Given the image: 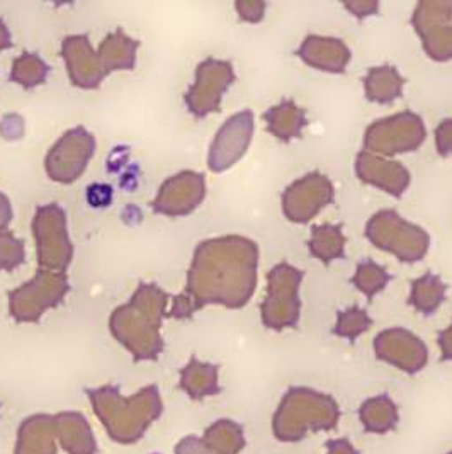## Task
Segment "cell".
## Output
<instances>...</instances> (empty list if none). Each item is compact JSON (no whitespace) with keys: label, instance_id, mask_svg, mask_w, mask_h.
Listing matches in <instances>:
<instances>
[{"label":"cell","instance_id":"1","mask_svg":"<svg viewBox=\"0 0 452 454\" xmlns=\"http://www.w3.org/2000/svg\"><path fill=\"white\" fill-rule=\"evenodd\" d=\"M259 246L242 235L199 242L187 270L185 288L167 313L185 320L209 305L240 310L252 300L259 281Z\"/></svg>","mask_w":452,"mask_h":454},{"label":"cell","instance_id":"2","mask_svg":"<svg viewBox=\"0 0 452 454\" xmlns=\"http://www.w3.org/2000/svg\"><path fill=\"white\" fill-rule=\"evenodd\" d=\"M170 294L157 283H140L128 303L109 317V332L133 356L135 363L157 361L164 352L162 325Z\"/></svg>","mask_w":452,"mask_h":454},{"label":"cell","instance_id":"3","mask_svg":"<svg viewBox=\"0 0 452 454\" xmlns=\"http://www.w3.org/2000/svg\"><path fill=\"white\" fill-rule=\"evenodd\" d=\"M85 393L107 435L123 446L138 442L164 413V402L157 385L144 387L129 396H124L116 385L87 388Z\"/></svg>","mask_w":452,"mask_h":454},{"label":"cell","instance_id":"4","mask_svg":"<svg viewBox=\"0 0 452 454\" xmlns=\"http://www.w3.org/2000/svg\"><path fill=\"white\" fill-rule=\"evenodd\" d=\"M340 415L331 395L308 387H291L272 415V434L279 442H300L308 433L333 431Z\"/></svg>","mask_w":452,"mask_h":454},{"label":"cell","instance_id":"5","mask_svg":"<svg viewBox=\"0 0 452 454\" xmlns=\"http://www.w3.org/2000/svg\"><path fill=\"white\" fill-rule=\"evenodd\" d=\"M366 239L374 247L393 254L403 264L420 262L431 248L429 233L407 222L394 209H381L370 216Z\"/></svg>","mask_w":452,"mask_h":454},{"label":"cell","instance_id":"6","mask_svg":"<svg viewBox=\"0 0 452 454\" xmlns=\"http://www.w3.org/2000/svg\"><path fill=\"white\" fill-rule=\"evenodd\" d=\"M305 272L288 262H279L268 272L266 298L261 305V320L269 331L296 329L301 318L300 289Z\"/></svg>","mask_w":452,"mask_h":454},{"label":"cell","instance_id":"7","mask_svg":"<svg viewBox=\"0 0 452 454\" xmlns=\"http://www.w3.org/2000/svg\"><path fill=\"white\" fill-rule=\"evenodd\" d=\"M68 291L66 274L38 269L27 283L9 291V315L18 324H36L46 311L62 305Z\"/></svg>","mask_w":452,"mask_h":454},{"label":"cell","instance_id":"8","mask_svg":"<svg viewBox=\"0 0 452 454\" xmlns=\"http://www.w3.org/2000/svg\"><path fill=\"white\" fill-rule=\"evenodd\" d=\"M36 259L42 269L66 274L74 259V244L68 235L66 213L58 203L36 207L33 216Z\"/></svg>","mask_w":452,"mask_h":454},{"label":"cell","instance_id":"9","mask_svg":"<svg viewBox=\"0 0 452 454\" xmlns=\"http://www.w3.org/2000/svg\"><path fill=\"white\" fill-rule=\"evenodd\" d=\"M427 138V129L422 116L403 111L388 118L376 120L364 133V150L393 157L418 150Z\"/></svg>","mask_w":452,"mask_h":454},{"label":"cell","instance_id":"10","mask_svg":"<svg viewBox=\"0 0 452 454\" xmlns=\"http://www.w3.org/2000/svg\"><path fill=\"white\" fill-rule=\"evenodd\" d=\"M96 137L85 126H75L65 131L44 157V170L48 177L65 186L74 184L82 177L96 153Z\"/></svg>","mask_w":452,"mask_h":454},{"label":"cell","instance_id":"11","mask_svg":"<svg viewBox=\"0 0 452 454\" xmlns=\"http://www.w3.org/2000/svg\"><path fill=\"white\" fill-rule=\"evenodd\" d=\"M235 81L237 75L231 62L213 57L206 59L198 65L196 79L184 94L187 111L198 120L220 113L223 96Z\"/></svg>","mask_w":452,"mask_h":454},{"label":"cell","instance_id":"12","mask_svg":"<svg viewBox=\"0 0 452 454\" xmlns=\"http://www.w3.org/2000/svg\"><path fill=\"white\" fill-rule=\"evenodd\" d=\"M411 26L422 40V48L431 60L439 63L452 60V2H418L411 14Z\"/></svg>","mask_w":452,"mask_h":454},{"label":"cell","instance_id":"13","mask_svg":"<svg viewBox=\"0 0 452 454\" xmlns=\"http://www.w3.org/2000/svg\"><path fill=\"white\" fill-rule=\"evenodd\" d=\"M255 120L250 109L230 116L216 131L207 152V167L214 174H222L238 164L252 144Z\"/></svg>","mask_w":452,"mask_h":454},{"label":"cell","instance_id":"14","mask_svg":"<svg viewBox=\"0 0 452 454\" xmlns=\"http://www.w3.org/2000/svg\"><path fill=\"white\" fill-rule=\"evenodd\" d=\"M335 200V187L322 172H309L289 184L283 192V213L296 225L309 223Z\"/></svg>","mask_w":452,"mask_h":454},{"label":"cell","instance_id":"15","mask_svg":"<svg viewBox=\"0 0 452 454\" xmlns=\"http://www.w3.org/2000/svg\"><path fill=\"white\" fill-rule=\"evenodd\" d=\"M206 198V177L201 172L181 170L175 176L165 179L152 209L155 215H164L170 218H181L194 213Z\"/></svg>","mask_w":452,"mask_h":454},{"label":"cell","instance_id":"16","mask_svg":"<svg viewBox=\"0 0 452 454\" xmlns=\"http://www.w3.org/2000/svg\"><path fill=\"white\" fill-rule=\"evenodd\" d=\"M374 354L379 361L411 376L418 374L429 363V349L425 342L403 327L379 332L374 337Z\"/></svg>","mask_w":452,"mask_h":454},{"label":"cell","instance_id":"17","mask_svg":"<svg viewBox=\"0 0 452 454\" xmlns=\"http://www.w3.org/2000/svg\"><path fill=\"white\" fill-rule=\"evenodd\" d=\"M62 59L72 85L83 90H96L103 85L107 74L99 53L92 48L89 35H72L63 38Z\"/></svg>","mask_w":452,"mask_h":454},{"label":"cell","instance_id":"18","mask_svg":"<svg viewBox=\"0 0 452 454\" xmlns=\"http://www.w3.org/2000/svg\"><path fill=\"white\" fill-rule=\"evenodd\" d=\"M354 168L359 181L378 187L393 198H401L410 186L411 176L407 167L394 160H386L366 150L355 157Z\"/></svg>","mask_w":452,"mask_h":454},{"label":"cell","instance_id":"19","mask_svg":"<svg viewBox=\"0 0 452 454\" xmlns=\"http://www.w3.org/2000/svg\"><path fill=\"white\" fill-rule=\"evenodd\" d=\"M296 55L311 68L327 74H344L352 59L349 46L342 40L316 35L307 36Z\"/></svg>","mask_w":452,"mask_h":454},{"label":"cell","instance_id":"20","mask_svg":"<svg viewBox=\"0 0 452 454\" xmlns=\"http://www.w3.org/2000/svg\"><path fill=\"white\" fill-rule=\"evenodd\" d=\"M57 441L66 454H97L99 446L89 420L75 411L53 415Z\"/></svg>","mask_w":452,"mask_h":454},{"label":"cell","instance_id":"21","mask_svg":"<svg viewBox=\"0 0 452 454\" xmlns=\"http://www.w3.org/2000/svg\"><path fill=\"white\" fill-rule=\"evenodd\" d=\"M14 454H57L53 415L35 413L26 417L18 429Z\"/></svg>","mask_w":452,"mask_h":454},{"label":"cell","instance_id":"22","mask_svg":"<svg viewBox=\"0 0 452 454\" xmlns=\"http://www.w3.org/2000/svg\"><path fill=\"white\" fill-rule=\"evenodd\" d=\"M266 129L274 138L283 144L301 138L303 128L308 124L307 109L298 106L292 99H283L277 106H272L264 113Z\"/></svg>","mask_w":452,"mask_h":454},{"label":"cell","instance_id":"23","mask_svg":"<svg viewBox=\"0 0 452 454\" xmlns=\"http://www.w3.org/2000/svg\"><path fill=\"white\" fill-rule=\"evenodd\" d=\"M179 388L191 400H196V402L218 395L222 392L220 366L199 361L196 356H191L189 363L181 370Z\"/></svg>","mask_w":452,"mask_h":454},{"label":"cell","instance_id":"24","mask_svg":"<svg viewBox=\"0 0 452 454\" xmlns=\"http://www.w3.org/2000/svg\"><path fill=\"white\" fill-rule=\"evenodd\" d=\"M142 42L129 38L121 27L109 33L99 44V59L105 74L113 72H131L136 67V53Z\"/></svg>","mask_w":452,"mask_h":454},{"label":"cell","instance_id":"25","mask_svg":"<svg viewBox=\"0 0 452 454\" xmlns=\"http://www.w3.org/2000/svg\"><path fill=\"white\" fill-rule=\"evenodd\" d=\"M366 98L370 103L388 106L403 96L405 77L391 65L372 67L362 79Z\"/></svg>","mask_w":452,"mask_h":454},{"label":"cell","instance_id":"26","mask_svg":"<svg viewBox=\"0 0 452 454\" xmlns=\"http://www.w3.org/2000/svg\"><path fill=\"white\" fill-rule=\"evenodd\" d=\"M359 420L368 434L383 435L391 433L400 422L398 405L386 393L372 396L364 400L359 407Z\"/></svg>","mask_w":452,"mask_h":454},{"label":"cell","instance_id":"27","mask_svg":"<svg viewBox=\"0 0 452 454\" xmlns=\"http://www.w3.org/2000/svg\"><path fill=\"white\" fill-rule=\"evenodd\" d=\"M347 239L342 231V225H316L311 228L309 235V254L318 259L323 266H330L339 259H346Z\"/></svg>","mask_w":452,"mask_h":454},{"label":"cell","instance_id":"28","mask_svg":"<svg viewBox=\"0 0 452 454\" xmlns=\"http://www.w3.org/2000/svg\"><path fill=\"white\" fill-rule=\"evenodd\" d=\"M448 288L449 286L439 276L433 272H425L424 276L411 281L409 305L424 317H431L444 303Z\"/></svg>","mask_w":452,"mask_h":454},{"label":"cell","instance_id":"29","mask_svg":"<svg viewBox=\"0 0 452 454\" xmlns=\"http://www.w3.org/2000/svg\"><path fill=\"white\" fill-rule=\"evenodd\" d=\"M201 439L206 446L218 454H240L247 446L244 427L230 419H220L213 422Z\"/></svg>","mask_w":452,"mask_h":454},{"label":"cell","instance_id":"30","mask_svg":"<svg viewBox=\"0 0 452 454\" xmlns=\"http://www.w3.org/2000/svg\"><path fill=\"white\" fill-rule=\"evenodd\" d=\"M50 75V67L40 55L24 51L18 59H14L11 67V81L21 85L24 90H33L38 85L46 82Z\"/></svg>","mask_w":452,"mask_h":454},{"label":"cell","instance_id":"31","mask_svg":"<svg viewBox=\"0 0 452 454\" xmlns=\"http://www.w3.org/2000/svg\"><path fill=\"white\" fill-rule=\"evenodd\" d=\"M390 281V272L370 259H364L362 262H359L350 279L354 288L359 289L370 301L383 289H386Z\"/></svg>","mask_w":452,"mask_h":454},{"label":"cell","instance_id":"32","mask_svg":"<svg viewBox=\"0 0 452 454\" xmlns=\"http://www.w3.org/2000/svg\"><path fill=\"white\" fill-rule=\"evenodd\" d=\"M370 327H372V318L368 315V311L357 305H352L349 309L337 313L333 335L340 339H347L350 344H354L362 333L370 331Z\"/></svg>","mask_w":452,"mask_h":454},{"label":"cell","instance_id":"33","mask_svg":"<svg viewBox=\"0 0 452 454\" xmlns=\"http://www.w3.org/2000/svg\"><path fill=\"white\" fill-rule=\"evenodd\" d=\"M26 262V248L21 239L5 230L0 233V270L12 272Z\"/></svg>","mask_w":452,"mask_h":454},{"label":"cell","instance_id":"34","mask_svg":"<svg viewBox=\"0 0 452 454\" xmlns=\"http://www.w3.org/2000/svg\"><path fill=\"white\" fill-rule=\"evenodd\" d=\"M266 7L268 4L262 0H238L235 2V9L237 14L242 22H250V24H257V22L264 20L266 14Z\"/></svg>","mask_w":452,"mask_h":454},{"label":"cell","instance_id":"35","mask_svg":"<svg viewBox=\"0 0 452 454\" xmlns=\"http://www.w3.org/2000/svg\"><path fill=\"white\" fill-rule=\"evenodd\" d=\"M435 148L440 157L452 155V118L444 120L435 128Z\"/></svg>","mask_w":452,"mask_h":454},{"label":"cell","instance_id":"36","mask_svg":"<svg viewBox=\"0 0 452 454\" xmlns=\"http://www.w3.org/2000/svg\"><path fill=\"white\" fill-rule=\"evenodd\" d=\"M174 454H218L213 451L209 446H206L201 437L198 435H185L183 437L175 448H174Z\"/></svg>","mask_w":452,"mask_h":454},{"label":"cell","instance_id":"37","mask_svg":"<svg viewBox=\"0 0 452 454\" xmlns=\"http://www.w3.org/2000/svg\"><path fill=\"white\" fill-rule=\"evenodd\" d=\"M344 7L357 20H366L379 12L378 0H350V2H344Z\"/></svg>","mask_w":452,"mask_h":454},{"label":"cell","instance_id":"38","mask_svg":"<svg viewBox=\"0 0 452 454\" xmlns=\"http://www.w3.org/2000/svg\"><path fill=\"white\" fill-rule=\"evenodd\" d=\"M437 344L440 348V361L442 363H452V322L448 329L439 332Z\"/></svg>","mask_w":452,"mask_h":454},{"label":"cell","instance_id":"39","mask_svg":"<svg viewBox=\"0 0 452 454\" xmlns=\"http://www.w3.org/2000/svg\"><path fill=\"white\" fill-rule=\"evenodd\" d=\"M325 454H359L347 437H339L325 442Z\"/></svg>","mask_w":452,"mask_h":454},{"label":"cell","instance_id":"40","mask_svg":"<svg viewBox=\"0 0 452 454\" xmlns=\"http://www.w3.org/2000/svg\"><path fill=\"white\" fill-rule=\"evenodd\" d=\"M12 218H14L12 205H11L9 198L4 192H0V233L7 230L11 222H12Z\"/></svg>","mask_w":452,"mask_h":454},{"label":"cell","instance_id":"41","mask_svg":"<svg viewBox=\"0 0 452 454\" xmlns=\"http://www.w3.org/2000/svg\"><path fill=\"white\" fill-rule=\"evenodd\" d=\"M12 46H14L12 35H11L9 27H7V24L0 18V53L5 51V50H9V48H12Z\"/></svg>","mask_w":452,"mask_h":454},{"label":"cell","instance_id":"42","mask_svg":"<svg viewBox=\"0 0 452 454\" xmlns=\"http://www.w3.org/2000/svg\"><path fill=\"white\" fill-rule=\"evenodd\" d=\"M448 454H452V451H449V453H448Z\"/></svg>","mask_w":452,"mask_h":454}]
</instances>
